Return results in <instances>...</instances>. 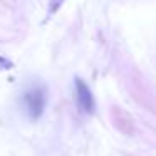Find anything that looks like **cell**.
Here are the masks:
<instances>
[{"label": "cell", "instance_id": "7a4b0ae2", "mask_svg": "<svg viewBox=\"0 0 156 156\" xmlns=\"http://www.w3.org/2000/svg\"><path fill=\"white\" fill-rule=\"evenodd\" d=\"M74 86H76V101H77V108L81 109L84 114H94L96 101H94V96H92L89 86L79 77H76Z\"/></svg>", "mask_w": 156, "mask_h": 156}, {"label": "cell", "instance_id": "3957f363", "mask_svg": "<svg viewBox=\"0 0 156 156\" xmlns=\"http://www.w3.org/2000/svg\"><path fill=\"white\" fill-rule=\"evenodd\" d=\"M0 67L10 69V67H12V62H10V61H7V59H4V57H0Z\"/></svg>", "mask_w": 156, "mask_h": 156}, {"label": "cell", "instance_id": "6da1fadb", "mask_svg": "<svg viewBox=\"0 0 156 156\" xmlns=\"http://www.w3.org/2000/svg\"><path fill=\"white\" fill-rule=\"evenodd\" d=\"M22 106L24 111L32 121H37L39 118H42L47 106V89L42 84L30 86L27 91L22 94Z\"/></svg>", "mask_w": 156, "mask_h": 156}]
</instances>
